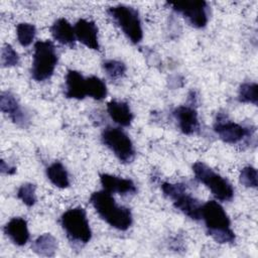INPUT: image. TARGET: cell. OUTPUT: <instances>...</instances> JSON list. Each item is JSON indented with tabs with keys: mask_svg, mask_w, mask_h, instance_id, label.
Returning a JSON list of instances; mask_svg holds the SVG:
<instances>
[{
	"mask_svg": "<svg viewBox=\"0 0 258 258\" xmlns=\"http://www.w3.org/2000/svg\"><path fill=\"white\" fill-rule=\"evenodd\" d=\"M90 203L98 215L111 227L126 231L132 225L131 211L124 206L117 205L111 192L105 189L95 191L90 197Z\"/></svg>",
	"mask_w": 258,
	"mask_h": 258,
	"instance_id": "1",
	"label": "cell"
},
{
	"mask_svg": "<svg viewBox=\"0 0 258 258\" xmlns=\"http://www.w3.org/2000/svg\"><path fill=\"white\" fill-rule=\"evenodd\" d=\"M201 219L205 222L208 234L220 244H233L236 240L230 219L224 208L216 201L202 205Z\"/></svg>",
	"mask_w": 258,
	"mask_h": 258,
	"instance_id": "2",
	"label": "cell"
},
{
	"mask_svg": "<svg viewBox=\"0 0 258 258\" xmlns=\"http://www.w3.org/2000/svg\"><path fill=\"white\" fill-rule=\"evenodd\" d=\"M57 53L54 44L49 40H38L34 44L33 60L31 64V78L36 82L48 80L57 63Z\"/></svg>",
	"mask_w": 258,
	"mask_h": 258,
	"instance_id": "3",
	"label": "cell"
},
{
	"mask_svg": "<svg viewBox=\"0 0 258 258\" xmlns=\"http://www.w3.org/2000/svg\"><path fill=\"white\" fill-rule=\"evenodd\" d=\"M192 171L196 178L204 183L218 200L228 202L233 199L234 188L230 181L215 172L210 166L202 161H198L194 163Z\"/></svg>",
	"mask_w": 258,
	"mask_h": 258,
	"instance_id": "4",
	"label": "cell"
},
{
	"mask_svg": "<svg viewBox=\"0 0 258 258\" xmlns=\"http://www.w3.org/2000/svg\"><path fill=\"white\" fill-rule=\"evenodd\" d=\"M107 12L133 43H139L142 40L143 30L141 20L135 8L119 4L109 7Z\"/></svg>",
	"mask_w": 258,
	"mask_h": 258,
	"instance_id": "5",
	"label": "cell"
},
{
	"mask_svg": "<svg viewBox=\"0 0 258 258\" xmlns=\"http://www.w3.org/2000/svg\"><path fill=\"white\" fill-rule=\"evenodd\" d=\"M60 224L72 241L86 244L92 238V231L86 211L81 207L66 211L60 217Z\"/></svg>",
	"mask_w": 258,
	"mask_h": 258,
	"instance_id": "6",
	"label": "cell"
},
{
	"mask_svg": "<svg viewBox=\"0 0 258 258\" xmlns=\"http://www.w3.org/2000/svg\"><path fill=\"white\" fill-rule=\"evenodd\" d=\"M161 189L165 197L173 202V206L192 220L201 219L202 205L201 203L186 191L183 183L163 182Z\"/></svg>",
	"mask_w": 258,
	"mask_h": 258,
	"instance_id": "7",
	"label": "cell"
},
{
	"mask_svg": "<svg viewBox=\"0 0 258 258\" xmlns=\"http://www.w3.org/2000/svg\"><path fill=\"white\" fill-rule=\"evenodd\" d=\"M103 143L123 163H130L135 157V149L129 136L117 127H107L101 135Z\"/></svg>",
	"mask_w": 258,
	"mask_h": 258,
	"instance_id": "8",
	"label": "cell"
},
{
	"mask_svg": "<svg viewBox=\"0 0 258 258\" xmlns=\"http://www.w3.org/2000/svg\"><path fill=\"white\" fill-rule=\"evenodd\" d=\"M214 130L224 142L229 144H236L245 138L253 135L255 129L242 126L228 118L224 113H219L217 115Z\"/></svg>",
	"mask_w": 258,
	"mask_h": 258,
	"instance_id": "9",
	"label": "cell"
},
{
	"mask_svg": "<svg viewBox=\"0 0 258 258\" xmlns=\"http://www.w3.org/2000/svg\"><path fill=\"white\" fill-rule=\"evenodd\" d=\"M169 5L194 27L203 28L207 25L209 16L208 3L206 1H182L169 3Z\"/></svg>",
	"mask_w": 258,
	"mask_h": 258,
	"instance_id": "10",
	"label": "cell"
},
{
	"mask_svg": "<svg viewBox=\"0 0 258 258\" xmlns=\"http://www.w3.org/2000/svg\"><path fill=\"white\" fill-rule=\"evenodd\" d=\"M173 116L183 134L191 135L199 132L200 122L198 112L192 104L182 105L175 108L173 111Z\"/></svg>",
	"mask_w": 258,
	"mask_h": 258,
	"instance_id": "11",
	"label": "cell"
},
{
	"mask_svg": "<svg viewBox=\"0 0 258 258\" xmlns=\"http://www.w3.org/2000/svg\"><path fill=\"white\" fill-rule=\"evenodd\" d=\"M1 111L8 115V117L17 125L25 127L28 122V116L21 108L17 99L10 92H2L0 97Z\"/></svg>",
	"mask_w": 258,
	"mask_h": 258,
	"instance_id": "12",
	"label": "cell"
},
{
	"mask_svg": "<svg viewBox=\"0 0 258 258\" xmlns=\"http://www.w3.org/2000/svg\"><path fill=\"white\" fill-rule=\"evenodd\" d=\"M76 38L84 45L91 49L99 50L100 44L98 39V27L94 21L85 18L79 19L75 24Z\"/></svg>",
	"mask_w": 258,
	"mask_h": 258,
	"instance_id": "13",
	"label": "cell"
},
{
	"mask_svg": "<svg viewBox=\"0 0 258 258\" xmlns=\"http://www.w3.org/2000/svg\"><path fill=\"white\" fill-rule=\"evenodd\" d=\"M100 181L103 189L109 192H117L119 195H133L137 188L135 183L128 178H122L120 176L112 175L109 173L100 174Z\"/></svg>",
	"mask_w": 258,
	"mask_h": 258,
	"instance_id": "14",
	"label": "cell"
},
{
	"mask_svg": "<svg viewBox=\"0 0 258 258\" xmlns=\"http://www.w3.org/2000/svg\"><path fill=\"white\" fill-rule=\"evenodd\" d=\"M4 233L17 246H23L29 240L27 222L20 217H15L9 220L4 227Z\"/></svg>",
	"mask_w": 258,
	"mask_h": 258,
	"instance_id": "15",
	"label": "cell"
},
{
	"mask_svg": "<svg viewBox=\"0 0 258 258\" xmlns=\"http://www.w3.org/2000/svg\"><path fill=\"white\" fill-rule=\"evenodd\" d=\"M64 95L70 99L82 100L87 96L86 78L75 70H69L66 76V92Z\"/></svg>",
	"mask_w": 258,
	"mask_h": 258,
	"instance_id": "16",
	"label": "cell"
},
{
	"mask_svg": "<svg viewBox=\"0 0 258 258\" xmlns=\"http://www.w3.org/2000/svg\"><path fill=\"white\" fill-rule=\"evenodd\" d=\"M50 32L52 37L59 43L75 46L76 43V33L75 28L71 25V23L66 18L56 19L50 27Z\"/></svg>",
	"mask_w": 258,
	"mask_h": 258,
	"instance_id": "17",
	"label": "cell"
},
{
	"mask_svg": "<svg viewBox=\"0 0 258 258\" xmlns=\"http://www.w3.org/2000/svg\"><path fill=\"white\" fill-rule=\"evenodd\" d=\"M107 111L114 122L124 127L129 126L134 117L129 105L123 101H110L107 104Z\"/></svg>",
	"mask_w": 258,
	"mask_h": 258,
	"instance_id": "18",
	"label": "cell"
},
{
	"mask_svg": "<svg viewBox=\"0 0 258 258\" xmlns=\"http://www.w3.org/2000/svg\"><path fill=\"white\" fill-rule=\"evenodd\" d=\"M31 249L40 256H53L57 249V241L51 234L44 233L33 241Z\"/></svg>",
	"mask_w": 258,
	"mask_h": 258,
	"instance_id": "19",
	"label": "cell"
},
{
	"mask_svg": "<svg viewBox=\"0 0 258 258\" xmlns=\"http://www.w3.org/2000/svg\"><path fill=\"white\" fill-rule=\"evenodd\" d=\"M46 175L50 182L59 188H66L70 185L69 173L59 161H54L46 168Z\"/></svg>",
	"mask_w": 258,
	"mask_h": 258,
	"instance_id": "20",
	"label": "cell"
},
{
	"mask_svg": "<svg viewBox=\"0 0 258 258\" xmlns=\"http://www.w3.org/2000/svg\"><path fill=\"white\" fill-rule=\"evenodd\" d=\"M86 93L87 96L101 101L107 96V86L103 80L96 76L86 78Z\"/></svg>",
	"mask_w": 258,
	"mask_h": 258,
	"instance_id": "21",
	"label": "cell"
},
{
	"mask_svg": "<svg viewBox=\"0 0 258 258\" xmlns=\"http://www.w3.org/2000/svg\"><path fill=\"white\" fill-rule=\"evenodd\" d=\"M238 100L241 103H250L257 105L258 103V86L256 83H243L239 88Z\"/></svg>",
	"mask_w": 258,
	"mask_h": 258,
	"instance_id": "22",
	"label": "cell"
},
{
	"mask_svg": "<svg viewBox=\"0 0 258 258\" xmlns=\"http://www.w3.org/2000/svg\"><path fill=\"white\" fill-rule=\"evenodd\" d=\"M36 28L33 24L21 22L16 26V35L19 43L22 46H28L34 39Z\"/></svg>",
	"mask_w": 258,
	"mask_h": 258,
	"instance_id": "23",
	"label": "cell"
},
{
	"mask_svg": "<svg viewBox=\"0 0 258 258\" xmlns=\"http://www.w3.org/2000/svg\"><path fill=\"white\" fill-rule=\"evenodd\" d=\"M36 186L31 182H25L17 190V198L27 207H32L36 203Z\"/></svg>",
	"mask_w": 258,
	"mask_h": 258,
	"instance_id": "24",
	"label": "cell"
},
{
	"mask_svg": "<svg viewBox=\"0 0 258 258\" xmlns=\"http://www.w3.org/2000/svg\"><path fill=\"white\" fill-rule=\"evenodd\" d=\"M103 68L109 78L112 80L120 79L125 75L126 66L124 62L116 59H108L103 63Z\"/></svg>",
	"mask_w": 258,
	"mask_h": 258,
	"instance_id": "25",
	"label": "cell"
},
{
	"mask_svg": "<svg viewBox=\"0 0 258 258\" xmlns=\"http://www.w3.org/2000/svg\"><path fill=\"white\" fill-rule=\"evenodd\" d=\"M19 56L16 50L8 43L4 44L1 49V64L4 68L14 67L18 64Z\"/></svg>",
	"mask_w": 258,
	"mask_h": 258,
	"instance_id": "26",
	"label": "cell"
},
{
	"mask_svg": "<svg viewBox=\"0 0 258 258\" xmlns=\"http://www.w3.org/2000/svg\"><path fill=\"white\" fill-rule=\"evenodd\" d=\"M240 182L245 185L246 187H253L256 188L258 181H257V170L255 167L248 165L245 166L241 171L239 175Z\"/></svg>",
	"mask_w": 258,
	"mask_h": 258,
	"instance_id": "27",
	"label": "cell"
},
{
	"mask_svg": "<svg viewBox=\"0 0 258 258\" xmlns=\"http://www.w3.org/2000/svg\"><path fill=\"white\" fill-rule=\"evenodd\" d=\"M1 171L6 174H13L16 171V168L14 166L6 164L4 160H1Z\"/></svg>",
	"mask_w": 258,
	"mask_h": 258,
	"instance_id": "28",
	"label": "cell"
}]
</instances>
